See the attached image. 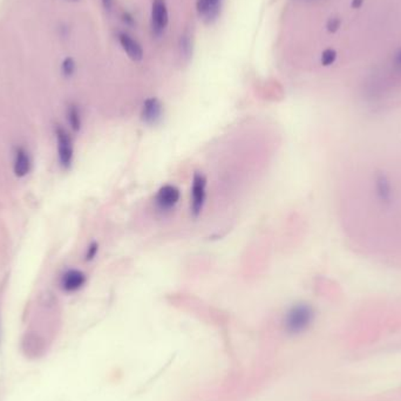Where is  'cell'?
Here are the masks:
<instances>
[{
    "instance_id": "obj_1",
    "label": "cell",
    "mask_w": 401,
    "mask_h": 401,
    "mask_svg": "<svg viewBox=\"0 0 401 401\" xmlns=\"http://www.w3.org/2000/svg\"><path fill=\"white\" fill-rule=\"evenodd\" d=\"M315 309L308 303H297L285 313L284 329L291 336L308 331L315 320Z\"/></svg>"
},
{
    "instance_id": "obj_2",
    "label": "cell",
    "mask_w": 401,
    "mask_h": 401,
    "mask_svg": "<svg viewBox=\"0 0 401 401\" xmlns=\"http://www.w3.org/2000/svg\"><path fill=\"white\" fill-rule=\"evenodd\" d=\"M56 148H58V160L61 168L67 170L71 168L74 160V142L69 131L63 126L56 128Z\"/></svg>"
},
{
    "instance_id": "obj_3",
    "label": "cell",
    "mask_w": 401,
    "mask_h": 401,
    "mask_svg": "<svg viewBox=\"0 0 401 401\" xmlns=\"http://www.w3.org/2000/svg\"><path fill=\"white\" fill-rule=\"evenodd\" d=\"M206 199V177L196 172L193 177L192 203L190 210L194 218H199L202 213Z\"/></svg>"
},
{
    "instance_id": "obj_4",
    "label": "cell",
    "mask_w": 401,
    "mask_h": 401,
    "mask_svg": "<svg viewBox=\"0 0 401 401\" xmlns=\"http://www.w3.org/2000/svg\"><path fill=\"white\" fill-rule=\"evenodd\" d=\"M152 31L155 37H162L169 24L168 8L165 0H153L152 3Z\"/></svg>"
},
{
    "instance_id": "obj_5",
    "label": "cell",
    "mask_w": 401,
    "mask_h": 401,
    "mask_svg": "<svg viewBox=\"0 0 401 401\" xmlns=\"http://www.w3.org/2000/svg\"><path fill=\"white\" fill-rule=\"evenodd\" d=\"M181 199V192L179 188L172 184H165L160 188L155 196V204L160 211H170L177 206Z\"/></svg>"
},
{
    "instance_id": "obj_6",
    "label": "cell",
    "mask_w": 401,
    "mask_h": 401,
    "mask_svg": "<svg viewBox=\"0 0 401 401\" xmlns=\"http://www.w3.org/2000/svg\"><path fill=\"white\" fill-rule=\"evenodd\" d=\"M224 0H197L196 11L199 19L206 24H213L221 15Z\"/></svg>"
},
{
    "instance_id": "obj_7",
    "label": "cell",
    "mask_w": 401,
    "mask_h": 401,
    "mask_svg": "<svg viewBox=\"0 0 401 401\" xmlns=\"http://www.w3.org/2000/svg\"><path fill=\"white\" fill-rule=\"evenodd\" d=\"M86 283V274L79 269H68L65 271L60 278L61 289L68 293L79 291L80 289H83Z\"/></svg>"
},
{
    "instance_id": "obj_8",
    "label": "cell",
    "mask_w": 401,
    "mask_h": 401,
    "mask_svg": "<svg viewBox=\"0 0 401 401\" xmlns=\"http://www.w3.org/2000/svg\"><path fill=\"white\" fill-rule=\"evenodd\" d=\"M162 117H163V105L158 98L147 99L146 101L143 102L141 119L145 124L155 126L161 122Z\"/></svg>"
},
{
    "instance_id": "obj_9",
    "label": "cell",
    "mask_w": 401,
    "mask_h": 401,
    "mask_svg": "<svg viewBox=\"0 0 401 401\" xmlns=\"http://www.w3.org/2000/svg\"><path fill=\"white\" fill-rule=\"evenodd\" d=\"M375 193L377 199L383 206H390L393 202V187L386 174L378 173L375 175Z\"/></svg>"
},
{
    "instance_id": "obj_10",
    "label": "cell",
    "mask_w": 401,
    "mask_h": 401,
    "mask_svg": "<svg viewBox=\"0 0 401 401\" xmlns=\"http://www.w3.org/2000/svg\"><path fill=\"white\" fill-rule=\"evenodd\" d=\"M32 169V158L30 153L24 147H17L13 156V173L19 179L27 177Z\"/></svg>"
},
{
    "instance_id": "obj_11",
    "label": "cell",
    "mask_w": 401,
    "mask_h": 401,
    "mask_svg": "<svg viewBox=\"0 0 401 401\" xmlns=\"http://www.w3.org/2000/svg\"><path fill=\"white\" fill-rule=\"evenodd\" d=\"M119 42H120L121 47L124 49V53L127 54L128 58L131 60L139 63L143 59V49L140 45L139 42H136L134 38L126 33V32H120L117 35Z\"/></svg>"
},
{
    "instance_id": "obj_12",
    "label": "cell",
    "mask_w": 401,
    "mask_h": 401,
    "mask_svg": "<svg viewBox=\"0 0 401 401\" xmlns=\"http://www.w3.org/2000/svg\"><path fill=\"white\" fill-rule=\"evenodd\" d=\"M66 117H67V122L72 131H75V133L80 131L83 127V115H81L79 106L75 105V104L68 105Z\"/></svg>"
},
{
    "instance_id": "obj_13",
    "label": "cell",
    "mask_w": 401,
    "mask_h": 401,
    "mask_svg": "<svg viewBox=\"0 0 401 401\" xmlns=\"http://www.w3.org/2000/svg\"><path fill=\"white\" fill-rule=\"evenodd\" d=\"M180 53L184 59H190L193 54L192 38L188 33H184L180 38Z\"/></svg>"
},
{
    "instance_id": "obj_14",
    "label": "cell",
    "mask_w": 401,
    "mask_h": 401,
    "mask_svg": "<svg viewBox=\"0 0 401 401\" xmlns=\"http://www.w3.org/2000/svg\"><path fill=\"white\" fill-rule=\"evenodd\" d=\"M75 71H76V65H75L74 59L71 56L65 58L61 63V73L65 78H72L74 75Z\"/></svg>"
},
{
    "instance_id": "obj_15",
    "label": "cell",
    "mask_w": 401,
    "mask_h": 401,
    "mask_svg": "<svg viewBox=\"0 0 401 401\" xmlns=\"http://www.w3.org/2000/svg\"><path fill=\"white\" fill-rule=\"evenodd\" d=\"M336 59H337V52L334 49H327L322 53L320 61H322V66H331Z\"/></svg>"
},
{
    "instance_id": "obj_16",
    "label": "cell",
    "mask_w": 401,
    "mask_h": 401,
    "mask_svg": "<svg viewBox=\"0 0 401 401\" xmlns=\"http://www.w3.org/2000/svg\"><path fill=\"white\" fill-rule=\"evenodd\" d=\"M99 252V244L97 242H92V243L87 247L86 254H85V261L90 262L93 261Z\"/></svg>"
},
{
    "instance_id": "obj_17",
    "label": "cell",
    "mask_w": 401,
    "mask_h": 401,
    "mask_svg": "<svg viewBox=\"0 0 401 401\" xmlns=\"http://www.w3.org/2000/svg\"><path fill=\"white\" fill-rule=\"evenodd\" d=\"M341 27V19L337 18V17H334V18L329 19V22L327 24V28L330 33H336Z\"/></svg>"
},
{
    "instance_id": "obj_18",
    "label": "cell",
    "mask_w": 401,
    "mask_h": 401,
    "mask_svg": "<svg viewBox=\"0 0 401 401\" xmlns=\"http://www.w3.org/2000/svg\"><path fill=\"white\" fill-rule=\"evenodd\" d=\"M124 23L127 24V25H133V24H134V18L131 17V13H128V12H124Z\"/></svg>"
},
{
    "instance_id": "obj_19",
    "label": "cell",
    "mask_w": 401,
    "mask_h": 401,
    "mask_svg": "<svg viewBox=\"0 0 401 401\" xmlns=\"http://www.w3.org/2000/svg\"><path fill=\"white\" fill-rule=\"evenodd\" d=\"M101 1L106 11H111V8H112L113 0H101Z\"/></svg>"
},
{
    "instance_id": "obj_20",
    "label": "cell",
    "mask_w": 401,
    "mask_h": 401,
    "mask_svg": "<svg viewBox=\"0 0 401 401\" xmlns=\"http://www.w3.org/2000/svg\"><path fill=\"white\" fill-rule=\"evenodd\" d=\"M363 3H364V0H352L351 5H352L353 8H359L363 5Z\"/></svg>"
},
{
    "instance_id": "obj_21",
    "label": "cell",
    "mask_w": 401,
    "mask_h": 401,
    "mask_svg": "<svg viewBox=\"0 0 401 401\" xmlns=\"http://www.w3.org/2000/svg\"><path fill=\"white\" fill-rule=\"evenodd\" d=\"M395 65L398 67L401 68V49L395 54Z\"/></svg>"
},
{
    "instance_id": "obj_22",
    "label": "cell",
    "mask_w": 401,
    "mask_h": 401,
    "mask_svg": "<svg viewBox=\"0 0 401 401\" xmlns=\"http://www.w3.org/2000/svg\"><path fill=\"white\" fill-rule=\"evenodd\" d=\"M72 1H76V0H72Z\"/></svg>"
}]
</instances>
